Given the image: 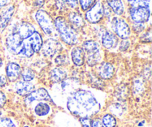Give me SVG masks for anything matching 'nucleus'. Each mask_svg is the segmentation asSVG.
<instances>
[{
  "label": "nucleus",
  "instance_id": "nucleus-10",
  "mask_svg": "<svg viewBox=\"0 0 152 127\" xmlns=\"http://www.w3.org/2000/svg\"><path fill=\"white\" fill-rule=\"evenodd\" d=\"M68 23L77 31L84 28L86 25V20L82 12L78 10H72L68 12L66 18Z\"/></svg>",
  "mask_w": 152,
  "mask_h": 127
},
{
  "label": "nucleus",
  "instance_id": "nucleus-1",
  "mask_svg": "<svg viewBox=\"0 0 152 127\" xmlns=\"http://www.w3.org/2000/svg\"><path fill=\"white\" fill-rule=\"evenodd\" d=\"M70 112L80 117H90L100 110V104L89 91L78 89L71 95L67 102Z\"/></svg>",
  "mask_w": 152,
  "mask_h": 127
},
{
  "label": "nucleus",
  "instance_id": "nucleus-39",
  "mask_svg": "<svg viewBox=\"0 0 152 127\" xmlns=\"http://www.w3.org/2000/svg\"><path fill=\"white\" fill-rule=\"evenodd\" d=\"M66 5L71 10H77L79 8V0H65Z\"/></svg>",
  "mask_w": 152,
  "mask_h": 127
},
{
  "label": "nucleus",
  "instance_id": "nucleus-16",
  "mask_svg": "<svg viewBox=\"0 0 152 127\" xmlns=\"http://www.w3.org/2000/svg\"><path fill=\"white\" fill-rule=\"evenodd\" d=\"M22 68L19 64L10 62L6 65V76L10 82H14L20 77Z\"/></svg>",
  "mask_w": 152,
  "mask_h": 127
},
{
  "label": "nucleus",
  "instance_id": "nucleus-9",
  "mask_svg": "<svg viewBox=\"0 0 152 127\" xmlns=\"http://www.w3.org/2000/svg\"><path fill=\"white\" fill-rule=\"evenodd\" d=\"M35 31H37V30L34 24L28 21H22L13 27L12 32H16L19 34L22 40H27L31 37Z\"/></svg>",
  "mask_w": 152,
  "mask_h": 127
},
{
  "label": "nucleus",
  "instance_id": "nucleus-2",
  "mask_svg": "<svg viewBox=\"0 0 152 127\" xmlns=\"http://www.w3.org/2000/svg\"><path fill=\"white\" fill-rule=\"evenodd\" d=\"M53 27L61 40L68 46H75L79 43L78 31L67 21L66 18L58 16L53 19Z\"/></svg>",
  "mask_w": 152,
  "mask_h": 127
},
{
  "label": "nucleus",
  "instance_id": "nucleus-29",
  "mask_svg": "<svg viewBox=\"0 0 152 127\" xmlns=\"http://www.w3.org/2000/svg\"><path fill=\"white\" fill-rule=\"evenodd\" d=\"M133 90L134 93L140 94L145 90V86H144V82L142 79L137 78L135 79L133 83Z\"/></svg>",
  "mask_w": 152,
  "mask_h": 127
},
{
  "label": "nucleus",
  "instance_id": "nucleus-4",
  "mask_svg": "<svg viewBox=\"0 0 152 127\" xmlns=\"http://www.w3.org/2000/svg\"><path fill=\"white\" fill-rule=\"evenodd\" d=\"M34 19L41 31L47 36H52L54 33L53 19L47 10L39 9L34 13Z\"/></svg>",
  "mask_w": 152,
  "mask_h": 127
},
{
  "label": "nucleus",
  "instance_id": "nucleus-42",
  "mask_svg": "<svg viewBox=\"0 0 152 127\" xmlns=\"http://www.w3.org/2000/svg\"><path fill=\"white\" fill-rule=\"evenodd\" d=\"M80 122H81L83 127H91V120L90 117H80Z\"/></svg>",
  "mask_w": 152,
  "mask_h": 127
},
{
  "label": "nucleus",
  "instance_id": "nucleus-11",
  "mask_svg": "<svg viewBox=\"0 0 152 127\" xmlns=\"http://www.w3.org/2000/svg\"><path fill=\"white\" fill-rule=\"evenodd\" d=\"M15 13V6L10 4L0 10V31H3L7 28L11 21Z\"/></svg>",
  "mask_w": 152,
  "mask_h": 127
},
{
  "label": "nucleus",
  "instance_id": "nucleus-34",
  "mask_svg": "<svg viewBox=\"0 0 152 127\" xmlns=\"http://www.w3.org/2000/svg\"><path fill=\"white\" fill-rule=\"evenodd\" d=\"M87 63L90 66H94L99 63L100 59V54H95L87 55Z\"/></svg>",
  "mask_w": 152,
  "mask_h": 127
},
{
  "label": "nucleus",
  "instance_id": "nucleus-27",
  "mask_svg": "<svg viewBox=\"0 0 152 127\" xmlns=\"http://www.w3.org/2000/svg\"><path fill=\"white\" fill-rule=\"evenodd\" d=\"M21 76L23 81L31 82L35 77V73L32 69L29 68H25L21 72Z\"/></svg>",
  "mask_w": 152,
  "mask_h": 127
},
{
  "label": "nucleus",
  "instance_id": "nucleus-47",
  "mask_svg": "<svg viewBox=\"0 0 152 127\" xmlns=\"http://www.w3.org/2000/svg\"><path fill=\"white\" fill-rule=\"evenodd\" d=\"M2 65H3V60H2V59L0 57V67L2 66Z\"/></svg>",
  "mask_w": 152,
  "mask_h": 127
},
{
  "label": "nucleus",
  "instance_id": "nucleus-28",
  "mask_svg": "<svg viewBox=\"0 0 152 127\" xmlns=\"http://www.w3.org/2000/svg\"><path fill=\"white\" fill-rule=\"evenodd\" d=\"M96 0H79V7L81 11L86 12L94 4Z\"/></svg>",
  "mask_w": 152,
  "mask_h": 127
},
{
  "label": "nucleus",
  "instance_id": "nucleus-32",
  "mask_svg": "<svg viewBox=\"0 0 152 127\" xmlns=\"http://www.w3.org/2000/svg\"><path fill=\"white\" fill-rule=\"evenodd\" d=\"M128 94H129L128 88L124 85H122L116 89V96L118 98V99H124L128 96Z\"/></svg>",
  "mask_w": 152,
  "mask_h": 127
},
{
  "label": "nucleus",
  "instance_id": "nucleus-30",
  "mask_svg": "<svg viewBox=\"0 0 152 127\" xmlns=\"http://www.w3.org/2000/svg\"><path fill=\"white\" fill-rule=\"evenodd\" d=\"M152 40L151 28H147L140 36V40L142 43H151Z\"/></svg>",
  "mask_w": 152,
  "mask_h": 127
},
{
  "label": "nucleus",
  "instance_id": "nucleus-33",
  "mask_svg": "<svg viewBox=\"0 0 152 127\" xmlns=\"http://www.w3.org/2000/svg\"><path fill=\"white\" fill-rule=\"evenodd\" d=\"M55 62L59 66H65L69 64V58L65 54H59L55 59Z\"/></svg>",
  "mask_w": 152,
  "mask_h": 127
},
{
  "label": "nucleus",
  "instance_id": "nucleus-45",
  "mask_svg": "<svg viewBox=\"0 0 152 127\" xmlns=\"http://www.w3.org/2000/svg\"><path fill=\"white\" fill-rule=\"evenodd\" d=\"M7 83V77L4 75H0V88L4 87Z\"/></svg>",
  "mask_w": 152,
  "mask_h": 127
},
{
  "label": "nucleus",
  "instance_id": "nucleus-35",
  "mask_svg": "<svg viewBox=\"0 0 152 127\" xmlns=\"http://www.w3.org/2000/svg\"><path fill=\"white\" fill-rule=\"evenodd\" d=\"M54 7L59 12L67 11L68 9L65 0H53Z\"/></svg>",
  "mask_w": 152,
  "mask_h": 127
},
{
  "label": "nucleus",
  "instance_id": "nucleus-7",
  "mask_svg": "<svg viewBox=\"0 0 152 127\" xmlns=\"http://www.w3.org/2000/svg\"><path fill=\"white\" fill-rule=\"evenodd\" d=\"M44 56L47 57H53L62 51V46L56 39L50 37L43 42L41 48Z\"/></svg>",
  "mask_w": 152,
  "mask_h": 127
},
{
  "label": "nucleus",
  "instance_id": "nucleus-15",
  "mask_svg": "<svg viewBox=\"0 0 152 127\" xmlns=\"http://www.w3.org/2000/svg\"><path fill=\"white\" fill-rule=\"evenodd\" d=\"M80 86V82L78 79L71 77L66 78L63 81L61 82V88L64 94H69L72 95L74 92L77 91Z\"/></svg>",
  "mask_w": 152,
  "mask_h": 127
},
{
  "label": "nucleus",
  "instance_id": "nucleus-36",
  "mask_svg": "<svg viewBox=\"0 0 152 127\" xmlns=\"http://www.w3.org/2000/svg\"><path fill=\"white\" fill-rule=\"evenodd\" d=\"M90 82L91 84L94 86V87L96 88H102L103 87V83H102V80L100 79H99V77H96L94 74L90 75Z\"/></svg>",
  "mask_w": 152,
  "mask_h": 127
},
{
  "label": "nucleus",
  "instance_id": "nucleus-40",
  "mask_svg": "<svg viewBox=\"0 0 152 127\" xmlns=\"http://www.w3.org/2000/svg\"><path fill=\"white\" fill-rule=\"evenodd\" d=\"M130 40L129 39H126V40H121L120 43V50L122 51H125L128 50L129 48L130 47Z\"/></svg>",
  "mask_w": 152,
  "mask_h": 127
},
{
  "label": "nucleus",
  "instance_id": "nucleus-46",
  "mask_svg": "<svg viewBox=\"0 0 152 127\" xmlns=\"http://www.w3.org/2000/svg\"><path fill=\"white\" fill-rule=\"evenodd\" d=\"M10 0H0V10L9 4Z\"/></svg>",
  "mask_w": 152,
  "mask_h": 127
},
{
  "label": "nucleus",
  "instance_id": "nucleus-25",
  "mask_svg": "<svg viewBox=\"0 0 152 127\" xmlns=\"http://www.w3.org/2000/svg\"><path fill=\"white\" fill-rule=\"evenodd\" d=\"M102 123L104 127H115L117 120L112 115L107 114L102 117Z\"/></svg>",
  "mask_w": 152,
  "mask_h": 127
},
{
  "label": "nucleus",
  "instance_id": "nucleus-43",
  "mask_svg": "<svg viewBox=\"0 0 152 127\" xmlns=\"http://www.w3.org/2000/svg\"><path fill=\"white\" fill-rule=\"evenodd\" d=\"M91 127H104L102 123L99 120V119H94L91 120Z\"/></svg>",
  "mask_w": 152,
  "mask_h": 127
},
{
  "label": "nucleus",
  "instance_id": "nucleus-23",
  "mask_svg": "<svg viewBox=\"0 0 152 127\" xmlns=\"http://www.w3.org/2000/svg\"><path fill=\"white\" fill-rule=\"evenodd\" d=\"M34 51L33 50L32 47H31L30 42L28 40H24L23 43H22V47H21L20 50L18 52L17 55L22 57H31L34 54Z\"/></svg>",
  "mask_w": 152,
  "mask_h": 127
},
{
  "label": "nucleus",
  "instance_id": "nucleus-37",
  "mask_svg": "<svg viewBox=\"0 0 152 127\" xmlns=\"http://www.w3.org/2000/svg\"><path fill=\"white\" fill-rule=\"evenodd\" d=\"M110 110L115 115H121L123 112V106L119 104H114L110 106Z\"/></svg>",
  "mask_w": 152,
  "mask_h": 127
},
{
  "label": "nucleus",
  "instance_id": "nucleus-31",
  "mask_svg": "<svg viewBox=\"0 0 152 127\" xmlns=\"http://www.w3.org/2000/svg\"><path fill=\"white\" fill-rule=\"evenodd\" d=\"M147 27V24L144 23H132L131 25V30L137 34H140L145 31Z\"/></svg>",
  "mask_w": 152,
  "mask_h": 127
},
{
  "label": "nucleus",
  "instance_id": "nucleus-19",
  "mask_svg": "<svg viewBox=\"0 0 152 127\" xmlns=\"http://www.w3.org/2000/svg\"><path fill=\"white\" fill-rule=\"evenodd\" d=\"M97 73L100 78L105 80L111 79L114 74V66L109 62H102L98 67Z\"/></svg>",
  "mask_w": 152,
  "mask_h": 127
},
{
  "label": "nucleus",
  "instance_id": "nucleus-13",
  "mask_svg": "<svg viewBox=\"0 0 152 127\" xmlns=\"http://www.w3.org/2000/svg\"><path fill=\"white\" fill-rule=\"evenodd\" d=\"M36 101H51L50 95L46 89L41 88V89L34 90L30 95L25 98V102L27 105H29L31 103Z\"/></svg>",
  "mask_w": 152,
  "mask_h": 127
},
{
  "label": "nucleus",
  "instance_id": "nucleus-18",
  "mask_svg": "<svg viewBox=\"0 0 152 127\" xmlns=\"http://www.w3.org/2000/svg\"><path fill=\"white\" fill-rule=\"evenodd\" d=\"M71 59L74 65L82 66L86 60V54L81 46H74L71 50Z\"/></svg>",
  "mask_w": 152,
  "mask_h": 127
},
{
  "label": "nucleus",
  "instance_id": "nucleus-20",
  "mask_svg": "<svg viewBox=\"0 0 152 127\" xmlns=\"http://www.w3.org/2000/svg\"><path fill=\"white\" fill-rule=\"evenodd\" d=\"M82 48L83 49L86 54H99L100 51V45L95 40H86L83 42L82 45Z\"/></svg>",
  "mask_w": 152,
  "mask_h": 127
},
{
  "label": "nucleus",
  "instance_id": "nucleus-17",
  "mask_svg": "<svg viewBox=\"0 0 152 127\" xmlns=\"http://www.w3.org/2000/svg\"><path fill=\"white\" fill-rule=\"evenodd\" d=\"M14 90L20 96H28L34 90V85L31 82L20 80L15 83Z\"/></svg>",
  "mask_w": 152,
  "mask_h": 127
},
{
  "label": "nucleus",
  "instance_id": "nucleus-41",
  "mask_svg": "<svg viewBox=\"0 0 152 127\" xmlns=\"http://www.w3.org/2000/svg\"><path fill=\"white\" fill-rule=\"evenodd\" d=\"M45 3V0H34L33 6L36 9L39 10V9H42V7L44 6Z\"/></svg>",
  "mask_w": 152,
  "mask_h": 127
},
{
  "label": "nucleus",
  "instance_id": "nucleus-24",
  "mask_svg": "<svg viewBox=\"0 0 152 127\" xmlns=\"http://www.w3.org/2000/svg\"><path fill=\"white\" fill-rule=\"evenodd\" d=\"M50 106L44 102H40L34 109V112L38 116H45L50 112Z\"/></svg>",
  "mask_w": 152,
  "mask_h": 127
},
{
  "label": "nucleus",
  "instance_id": "nucleus-6",
  "mask_svg": "<svg viewBox=\"0 0 152 127\" xmlns=\"http://www.w3.org/2000/svg\"><path fill=\"white\" fill-rule=\"evenodd\" d=\"M85 20L88 23L96 25L104 19L103 1L102 0H96L93 6L87 11L84 12Z\"/></svg>",
  "mask_w": 152,
  "mask_h": 127
},
{
  "label": "nucleus",
  "instance_id": "nucleus-48",
  "mask_svg": "<svg viewBox=\"0 0 152 127\" xmlns=\"http://www.w3.org/2000/svg\"><path fill=\"white\" fill-rule=\"evenodd\" d=\"M24 127H29V126H24Z\"/></svg>",
  "mask_w": 152,
  "mask_h": 127
},
{
  "label": "nucleus",
  "instance_id": "nucleus-38",
  "mask_svg": "<svg viewBox=\"0 0 152 127\" xmlns=\"http://www.w3.org/2000/svg\"><path fill=\"white\" fill-rule=\"evenodd\" d=\"M0 127H16V126L11 119L0 117Z\"/></svg>",
  "mask_w": 152,
  "mask_h": 127
},
{
  "label": "nucleus",
  "instance_id": "nucleus-5",
  "mask_svg": "<svg viewBox=\"0 0 152 127\" xmlns=\"http://www.w3.org/2000/svg\"><path fill=\"white\" fill-rule=\"evenodd\" d=\"M128 13L132 23L147 24L151 18V7L145 6L129 7Z\"/></svg>",
  "mask_w": 152,
  "mask_h": 127
},
{
  "label": "nucleus",
  "instance_id": "nucleus-22",
  "mask_svg": "<svg viewBox=\"0 0 152 127\" xmlns=\"http://www.w3.org/2000/svg\"><path fill=\"white\" fill-rule=\"evenodd\" d=\"M67 78V72L63 68L56 67L50 72V79L53 83H61Z\"/></svg>",
  "mask_w": 152,
  "mask_h": 127
},
{
  "label": "nucleus",
  "instance_id": "nucleus-14",
  "mask_svg": "<svg viewBox=\"0 0 152 127\" xmlns=\"http://www.w3.org/2000/svg\"><path fill=\"white\" fill-rule=\"evenodd\" d=\"M102 1L111 8L114 16H123L126 13V4L123 0H103Z\"/></svg>",
  "mask_w": 152,
  "mask_h": 127
},
{
  "label": "nucleus",
  "instance_id": "nucleus-44",
  "mask_svg": "<svg viewBox=\"0 0 152 127\" xmlns=\"http://www.w3.org/2000/svg\"><path fill=\"white\" fill-rule=\"evenodd\" d=\"M6 102V96L1 91H0V108L3 106L5 104Z\"/></svg>",
  "mask_w": 152,
  "mask_h": 127
},
{
  "label": "nucleus",
  "instance_id": "nucleus-8",
  "mask_svg": "<svg viewBox=\"0 0 152 127\" xmlns=\"http://www.w3.org/2000/svg\"><path fill=\"white\" fill-rule=\"evenodd\" d=\"M101 43L106 49H113L119 44V38L110 30L102 28L99 32Z\"/></svg>",
  "mask_w": 152,
  "mask_h": 127
},
{
  "label": "nucleus",
  "instance_id": "nucleus-3",
  "mask_svg": "<svg viewBox=\"0 0 152 127\" xmlns=\"http://www.w3.org/2000/svg\"><path fill=\"white\" fill-rule=\"evenodd\" d=\"M110 31H112L120 40H126L130 38L132 35L130 24L126 19L122 16H113L109 19Z\"/></svg>",
  "mask_w": 152,
  "mask_h": 127
},
{
  "label": "nucleus",
  "instance_id": "nucleus-26",
  "mask_svg": "<svg viewBox=\"0 0 152 127\" xmlns=\"http://www.w3.org/2000/svg\"><path fill=\"white\" fill-rule=\"evenodd\" d=\"M126 2L129 7L145 6V7H151V0H126Z\"/></svg>",
  "mask_w": 152,
  "mask_h": 127
},
{
  "label": "nucleus",
  "instance_id": "nucleus-21",
  "mask_svg": "<svg viewBox=\"0 0 152 127\" xmlns=\"http://www.w3.org/2000/svg\"><path fill=\"white\" fill-rule=\"evenodd\" d=\"M28 40L30 42V44H31L34 53H38L41 50L43 42H44L43 41V37L42 36L41 33L37 31H35L33 34V35L31 37H30Z\"/></svg>",
  "mask_w": 152,
  "mask_h": 127
},
{
  "label": "nucleus",
  "instance_id": "nucleus-12",
  "mask_svg": "<svg viewBox=\"0 0 152 127\" xmlns=\"http://www.w3.org/2000/svg\"><path fill=\"white\" fill-rule=\"evenodd\" d=\"M23 40L16 32H11L6 37L5 44L11 53L17 54L22 47Z\"/></svg>",
  "mask_w": 152,
  "mask_h": 127
}]
</instances>
